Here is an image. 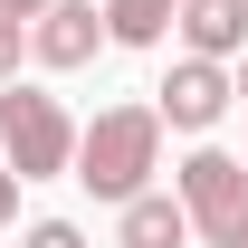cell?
Returning a JSON list of instances; mask_svg holds the SVG:
<instances>
[{
	"mask_svg": "<svg viewBox=\"0 0 248 248\" xmlns=\"http://www.w3.org/2000/svg\"><path fill=\"white\" fill-rule=\"evenodd\" d=\"M19 248H86V229H77V219H38Z\"/></svg>",
	"mask_w": 248,
	"mask_h": 248,
	"instance_id": "10",
	"label": "cell"
},
{
	"mask_svg": "<svg viewBox=\"0 0 248 248\" xmlns=\"http://www.w3.org/2000/svg\"><path fill=\"white\" fill-rule=\"evenodd\" d=\"M0 162L19 172V182H58V172H77V124H67V105L48 86H0Z\"/></svg>",
	"mask_w": 248,
	"mask_h": 248,
	"instance_id": "2",
	"label": "cell"
},
{
	"mask_svg": "<svg viewBox=\"0 0 248 248\" xmlns=\"http://www.w3.org/2000/svg\"><path fill=\"white\" fill-rule=\"evenodd\" d=\"M19 48H29V19H10V10H0V86L19 77Z\"/></svg>",
	"mask_w": 248,
	"mask_h": 248,
	"instance_id": "9",
	"label": "cell"
},
{
	"mask_svg": "<svg viewBox=\"0 0 248 248\" xmlns=\"http://www.w3.org/2000/svg\"><path fill=\"white\" fill-rule=\"evenodd\" d=\"M29 48H38V67H86L105 48V10L95 0H48L29 19Z\"/></svg>",
	"mask_w": 248,
	"mask_h": 248,
	"instance_id": "5",
	"label": "cell"
},
{
	"mask_svg": "<svg viewBox=\"0 0 248 248\" xmlns=\"http://www.w3.org/2000/svg\"><path fill=\"white\" fill-rule=\"evenodd\" d=\"M229 95H239V77H229L219 58H182V67L153 86V115L172 124V134H210V124L229 115Z\"/></svg>",
	"mask_w": 248,
	"mask_h": 248,
	"instance_id": "4",
	"label": "cell"
},
{
	"mask_svg": "<svg viewBox=\"0 0 248 248\" xmlns=\"http://www.w3.org/2000/svg\"><path fill=\"white\" fill-rule=\"evenodd\" d=\"M0 10H10V19H38V10H48V0H0Z\"/></svg>",
	"mask_w": 248,
	"mask_h": 248,
	"instance_id": "12",
	"label": "cell"
},
{
	"mask_svg": "<svg viewBox=\"0 0 248 248\" xmlns=\"http://www.w3.org/2000/svg\"><path fill=\"white\" fill-rule=\"evenodd\" d=\"M182 210H191V229L219 248V239L248 219V162H239V153H191V162H182Z\"/></svg>",
	"mask_w": 248,
	"mask_h": 248,
	"instance_id": "3",
	"label": "cell"
},
{
	"mask_svg": "<svg viewBox=\"0 0 248 248\" xmlns=\"http://www.w3.org/2000/svg\"><path fill=\"white\" fill-rule=\"evenodd\" d=\"M239 95H248V58H239Z\"/></svg>",
	"mask_w": 248,
	"mask_h": 248,
	"instance_id": "14",
	"label": "cell"
},
{
	"mask_svg": "<svg viewBox=\"0 0 248 248\" xmlns=\"http://www.w3.org/2000/svg\"><path fill=\"white\" fill-rule=\"evenodd\" d=\"M172 19H182V0H105V38L115 48H153Z\"/></svg>",
	"mask_w": 248,
	"mask_h": 248,
	"instance_id": "8",
	"label": "cell"
},
{
	"mask_svg": "<svg viewBox=\"0 0 248 248\" xmlns=\"http://www.w3.org/2000/svg\"><path fill=\"white\" fill-rule=\"evenodd\" d=\"M10 210H19V172L0 162V229H10Z\"/></svg>",
	"mask_w": 248,
	"mask_h": 248,
	"instance_id": "11",
	"label": "cell"
},
{
	"mask_svg": "<svg viewBox=\"0 0 248 248\" xmlns=\"http://www.w3.org/2000/svg\"><path fill=\"white\" fill-rule=\"evenodd\" d=\"M219 248H248V219H239V229H229V239H219Z\"/></svg>",
	"mask_w": 248,
	"mask_h": 248,
	"instance_id": "13",
	"label": "cell"
},
{
	"mask_svg": "<svg viewBox=\"0 0 248 248\" xmlns=\"http://www.w3.org/2000/svg\"><path fill=\"white\" fill-rule=\"evenodd\" d=\"M172 29H182L191 58H219V67H229V58L248 48V0H182Z\"/></svg>",
	"mask_w": 248,
	"mask_h": 248,
	"instance_id": "6",
	"label": "cell"
},
{
	"mask_svg": "<svg viewBox=\"0 0 248 248\" xmlns=\"http://www.w3.org/2000/svg\"><path fill=\"white\" fill-rule=\"evenodd\" d=\"M124 248H191L201 229H191V210H182V191H134L124 201V229H115Z\"/></svg>",
	"mask_w": 248,
	"mask_h": 248,
	"instance_id": "7",
	"label": "cell"
},
{
	"mask_svg": "<svg viewBox=\"0 0 248 248\" xmlns=\"http://www.w3.org/2000/svg\"><path fill=\"white\" fill-rule=\"evenodd\" d=\"M162 172V115L153 105H105L95 124H77V182L95 201H134Z\"/></svg>",
	"mask_w": 248,
	"mask_h": 248,
	"instance_id": "1",
	"label": "cell"
}]
</instances>
